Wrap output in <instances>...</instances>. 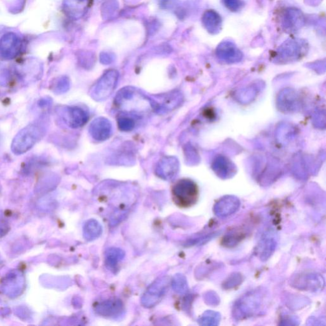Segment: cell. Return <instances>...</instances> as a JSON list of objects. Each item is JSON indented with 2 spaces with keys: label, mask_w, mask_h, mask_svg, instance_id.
<instances>
[{
  "label": "cell",
  "mask_w": 326,
  "mask_h": 326,
  "mask_svg": "<svg viewBox=\"0 0 326 326\" xmlns=\"http://www.w3.org/2000/svg\"><path fill=\"white\" fill-rule=\"evenodd\" d=\"M179 170V163L175 157H164L157 164L156 173L159 177L171 180L177 176Z\"/></svg>",
  "instance_id": "cell-7"
},
{
  "label": "cell",
  "mask_w": 326,
  "mask_h": 326,
  "mask_svg": "<svg viewBox=\"0 0 326 326\" xmlns=\"http://www.w3.org/2000/svg\"><path fill=\"white\" fill-rule=\"evenodd\" d=\"M216 54L220 60L228 63L239 62L243 58L241 51L230 41L221 42L216 49Z\"/></svg>",
  "instance_id": "cell-9"
},
{
  "label": "cell",
  "mask_w": 326,
  "mask_h": 326,
  "mask_svg": "<svg viewBox=\"0 0 326 326\" xmlns=\"http://www.w3.org/2000/svg\"><path fill=\"white\" fill-rule=\"evenodd\" d=\"M283 16L282 26L286 32H296L304 24V16L299 10L289 8Z\"/></svg>",
  "instance_id": "cell-10"
},
{
  "label": "cell",
  "mask_w": 326,
  "mask_h": 326,
  "mask_svg": "<svg viewBox=\"0 0 326 326\" xmlns=\"http://www.w3.org/2000/svg\"><path fill=\"white\" fill-rule=\"evenodd\" d=\"M172 285L173 290L179 293H183L186 290L187 285L184 277L181 275H175L173 278Z\"/></svg>",
  "instance_id": "cell-18"
},
{
  "label": "cell",
  "mask_w": 326,
  "mask_h": 326,
  "mask_svg": "<svg viewBox=\"0 0 326 326\" xmlns=\"http://www.w3.org/2000/svg\"><path fill=\"white\" fill-rule=\"evenodd\" d=\"M83 229V237L87 241L97 239L103 231L101 224L95 219H90L85 222Z\"/></svg>",
  "instance_id": "cell-16"
},
{
  "label": "cell",
  "mask_w": 326,
  "mask_h": 326,
  "mask_svg": "<svg viewBox=\"0 0 326 326\" xmlns=\"http://www.w3.org/2000/svg\"><path fill=\"white\" fill-rule=\"evenodd\" d=\"M70 88V82L66 77H62L60 80L56 82L54 86L55 93L61 94L64 93Z\"/></svg>",
  "instance_id": "cell-20"
},
{
  "label": "cell",
  "mask_w": 326,
  "mask_h": 326,
  "mask_svg": "<svg viewBox=\"0 0 326 326\" xmlns=\"http://www.w3.org/2000/svg\"><path fill=\"white\" fill-rule=\"evenodd\" d=\"M95 310L97 313L103 317L116 318L123 313L124 305L120 299H109L99 303Z\"/></svg>",
  "instance_id": "cell-11"
},
{
  "label": "cell",
  "mask_w": 326,
  "mask_h": 326,
  "mask_svg": "<svg viewBox=\"0 0 326 326\" xmlns=\"http://www.w3.org/2000/svg\"><path fill=\"white\" fill-rule=\"evenodd\" d=\"M242 91H244V93L240 94V95H239L240 98L244 96V98L242 99V100H243L244 99H245V100L248 101H250L251 99L252 100V99H253L254 98L256 97V95L257 94L256 89L255 88V87H248V88L245 89L244 90Z\"/></svg>",
  "instance_id": "cell-22"
},
{
  "label": "cell",
  "mask_w": 326,
  "mask_h": 326,
  "mask_svg": "<svg viewBox=\"0 0 326 326\" xmlns=\"http://www.w3.org/2000/svg\"><path fill=\"white\" fill-rule=\"evenodd\" d=\"M46 129L39 123H32L26 126L14 137L11 145L12 152L20 155L29 151L44 137Z\"/></svg>",
  "instance_id": "cell-1"
},
{
  "label": "cell",
  "mask_w": 326,
  "mask_h": 326,
  "mask_svg": "<svg viewBox=\"0 0 326 326\" xmlns=\"http://www.w3.org/2000/svg\"><path fill=\"white\" fill-rule=\"evenodd\" d=\"M307 52V46L301 40H290L285 42L277 50L275 60L279 63H289L299 60Z\"/></svg>",
  "instance_id": "cell-4"
},
{
  "label": "cell",
  "mask_w": 326,
  "mask_h": 326,
  "mask_svg": "<svg viewBox=\"0 0 326 326\" xmlns=\"http://www.w3.org/2000/svg\"><path fill=\"white\" fill-rule=\"evenodd\" d=\"M202 21L204 27L210 33L216 34L221 32L223 21L219 14L214 10L206 11L203 14Z\"/></svg>",
  "instance_id": "cell-14"
},
{
  "label": "cell",
  "mask_w": 326,
  "mask_h": 326,
  "mask_svg": "<svg viewBox=\"0 0 326 326\" xmlns=\"http://www.w3.org/2000/svg\"><path fill=\"white\" fill-rule=\"evenodd\" d=\"M168 284V277H160L155 280L143 295L142 305L146 308H151L158 304L166 294Z\"/></svg>",
  "instance_id": "cell-5"
},
{
  "label": "cell",
  "mask_w": 326,
  "mask_h": 326,
  "mask_svg": "<svg viewBox=\"0 0 326 326\" xmlns=\"http://www.w3.org/2000/svg\"><path fill=\"white\" fill-rule=\"evenodd\" d=\"M62 117L70 127L78 128L84 125L88 121L89 114L78 107H65L62 111Z\"/></svg>",
  "instance_id": "cell-6"
},
{
  "label": "cell",
  "mask_w": 326,
  "mask_h": 326,
  "mask_svg": "<svg viewBox=\"0 0 326 326\" xmlns=\"http://www.w3.org/2000/svg\"><path fill=\"white\" fill-rule=\"evenodd\" d=\"M174 203L182 208L190 207L196 202L198 188L193 181L182 179L175 183L172 190Z\"/></svg>",
  "instance_id": "cell-2"
},
{
  "label": "cell",
  "mask_w": 326,
  "mask_h": 326,
  "mask_svg": "<svg viewBox=\"0 0 326 326\" xmlns=\"http://www.w3.org/2000/svg\"><path fill=\"white\" fill-rule=\"evenodd\" d=\"M213 169L220 177H229L235 172V165L228 159L220 156L213 163Z\"/></svg>",
  "instance_id": "cell-15"
},
{
  "label": "cell",
  "mask_w": 326,
  "mask_h": 326,
  "mask_svg": "<svg viewBox=\"0 0 326 326\" xmlns=\"http://www.w3.org/2000/svg\"><path fill=\"white\" fill-rule=\"evenodd\" d=\"M125 253L123 250L118 248H111L105 252V261L111 268H115L117 264L124 258Z\"/></svg>",
  "instance_id": "cell-17"
},
{
  "label": "cell",
  "mask_w": 326,
  "mask_h": 326,
  "mask_svg": "<svg viewBox=\"0 0 326 326\" xmlns=\"http://www.w3.org/2000/svg\"><path fill=\"white\" fill-rule=\"evenodd\" d=\"M89 131L93 139L99 142L105 141L112 135L111 122L106 118H97L91 122Z\"/></svg>",
  "instance_id": "cell-8"
},
{
  "label": "cell",
  "mask_w": 326,
  "mask_h": 326,
  "mask_svg": "<svg viewBox=\"0 0 326 326\" xmlns=\"http://www.w3.org/2000/svg\"><path fill=\"white\" fill-rule=\"evenodd\" d=\"M299 98L297 94L292 89H285L281 92L278 98V106L281 111L292 112L298 109Z\"/></svg>",
  "instance_id": "cell-13"
},
{
  "label": "cell",
  "mask_w": 326,
  "mask_h": 326,
  "mask_svg": "<svg viewBox=\"0 0 326 326\" xmlns=\"http://www.w3.org/2000/svg\"><path fill=\"white\" fill-rule=\"evenodd\" d=\"M119 73L117 71H107L91 89L90 95L96 101H103L111 96L117 85Z\"/></svg>",
  "instance_id": "cell-3"
},
{
  "label": "cell",
  "mask_w": 326,
  "mask_h": 326,
  "mask_svg": "<svg viewBox=\"0 0 326 326\" xmlns=\"http://www.w3.org/2000/svg\"><path fill=\"white\" fill-rule=\"evenodd\" d=\"M224 5L232 12H237L244 6L242 0H223Z\"/></svg>",
  "instance_id": "cell-21"
},
{
  "label": "cell",
  "mask_w": 326,
  "mask_h": 326,
  "mask_svg": "<svg viewBox=\"0 0 326 326\" xmlns=\"http://www.w3.org/2000/svg\"><path fill=\"white\" fill-rule=\"evenodd\" d=\"M161 103H152L153 109L160 112L172 111L180 105L183 100L182 94L179 92H172L167 95L161 96Z\"/></svg>",
  "instance_id": "cell-12"
},
{
  "label": "cell",
  "mask_w": 326,
  "mask_h": 326,
  "mask_svg": "<svg viewBox=\"0 0 326 326\" xmlns=\"http://www.w3.org/2000/svg\"><path fill=\"white\" fill-rule=\"evenodd\" d=\"M135 125L133 119L128 117H121L118 119V126L121 131H129L133 129Z\"/></svg>",
  "instance_id": "cell-19"
}]
</instances>
